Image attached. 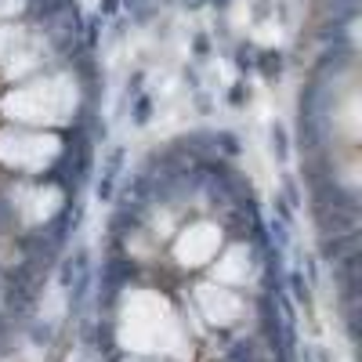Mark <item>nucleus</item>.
<instances>
[{
	"instance_id": "obj_14",
	"label": "nucleus",
	"mask_w": 362,
	"mask_h": 362,
	"mask_svg": "<svg viewBox=\"0 0 362 362\" xmlns=\"http://www.w3.org/2000/svg\"><path fill=\"white\" fill-rule=\"evenodd\" d=\"M272 152H275V160H287L290 156V134L282 123H272Z\"/></svg>"
},
{
	"instance_id": "obj_1",
	"label": "nucleus",
	"mask_w": 362,
	"mask_h": 362,
	"mask_svg": "<svg viewBox=\"0 0 362 362\" xmlns=\"http://www.w3.org/2000/svg\"><path fill=\"white\" fill-rule=\"evenodd\" d=\"M15 246H19L22 261L33 264V269H40V272H47L51 264H58V254H62V246H58L44 228H33V232L15 235Z\"/></svg>"
},
{
	"instance_id": "obj_16",
	"label": "nucleus",
	"mask_w": 362,
	"mask_h": 362,
	"mask_svg": "<svg viewBox=\"0 0 362 362\" xmlns=\"http://www.w3.org/2000/svg\"><path fill=\"white\" fill-rule=\"evenodd\" d=\"M29 341H33L37 348H47V344L55 341V326L51 323H33L29 326Z\"/></svg>"
},
{
	"instance_id": "obj_26",
	"label": "nucleus",
	"mask_w": 362,
	"mask_h": 362,
	"mask_svg": "<svg viewBox=\"0 0 362 362\" xmlns=\"http://www.w3.org/2000/svg\"><path fill=\"white\" fill-rule=\"evenodd\" d=\"M0 275H4V272H0Z\"/></svg>"
},
{
	"instance_id": "obj_12",
	"label": "nucleus",
	"mask_w": 362,
	"mask_h": 362,
	"mask_svg": "<svg viewBox=\"0 0 362 362\" xmlns=\"http://www.w3.org/2000/svg\"><path fill=\"white\" fill-rule=\"evenodd\" d=\"M210 141H214V149L221 152V156H239V138H235L232 131H217V134H210Z\"/></svg>"
},
{
	"instance_id": "obj_22",
	"label": "nucleus",
	"mask_w": 362,
	"mask_h": 362,
	"mask_svg": "<svg viewBox=\"0 0 362 362\" xmlns=\"http://www.w3.org/2000/svg\"><path fill=\"white\" fill-rule=\"evenodd\" d=\"M228 98H232V105H243V98H246V94H243V87H235V91L228 94Z\"/></svg>"
},
{
	"instance_id": "obj_13",
	"label": "nucleus",
	"mask_w": 362,
	"mask_h": 362,
	"mask_svg": "<svg viewBox=\"0 0 362 362\" xmlns=\"http://www.w3.org/2000/svg\"><path fill=\"white\" fill-rule=\"evenodd\" d=\"M269 243L279 246V250H287L290 246V225L279 221V217H272V221H269Z\"/></svg>"
},
{
	"instance_id": "obj_8",
	"label": "nucleus",
	"mask_w": 362,
	"mask_h": 362,
	"mask_svg": "<svg viewBox=\"0 0 362 362\" xmlns=\"http://www.w3.org/2000/svg\"><path fill=\"white\" fill-rule=\"evenodd\" d=\"M282 287L290 290V297H293V301L301 305V308H311V282L305 279V272H301V269H293V272L282 275Z\"/></svg>"
},
{
	"instance_id": "obj_7",
	"label": "nucleus",
	"mask_w": 362,
	"mask_h": 362,
	"mask_svg": "<svg viewBox=\"0 0 362 362\" xmlns=\"http://www.w3.org/2000/svg\"><path fill=\"white\" fill-rule=\"evenodd\" d=\"M91 269V250L87 246H76L69 257H62V272H58V282H62V290H69L73 287V279L87 272Z\"/></svg>"
},
{
	"instance_id": "obj_3",
	"label": "nucleus",
	"mask_w": 362,
	"mask_h": 362,
	"mask_svg": "<svg viewBox=\"0 0 362 362\" xmlns=\"http://www.w3.org/2000/svg\"><path fill=\"white\" fill-rule=\"evenodd\" d=\"M134 275H138L134 261H127L123 254L109 257V261L102 264V279H98V301H102L105 308H113V301L120 297V290L127 287V282H131Z\"/></svg>"
},
{
	"instance_id": "obj_5",
	"label": "nucleus",
	"mask_w": 362,
	"mask_h": 362,
	"mask_svg": "<svg viewBox=\"0 0 362 362\" xmlns=\"http://www.w3.org/2000/svg\"><path fill=\"white\" fill-rule=\"evenodd\" d=\"M362 239V232L359 228H348V232H334V235H323L319 239V261L326 264H334L337 257H344L348 250H355Z\"/></svg>"
},
{
	"instance_id": "obj_20",
	"label": "nucleus",
	"mask_w": 362,
	"mask_h": 362,
	"mask_svg": "<svg viewBox=\"0 0 362 362\" xmlns=\"http://www.w3.org/2000/svg\"><path fill=\"white\" fill-rule=\"evenodd\" d=\"M275 217H279V221H287V225L293 221V207L282 196H275Z\"/></svg>"
},
{
	"instance_id": "obj_21",
	"label": "nucleus",
	"mask_w": 362,
	"mask_h": 362,
	"mask_svg": "<svg viewBox=\"0 0 362 362\" xmlns=\"http://www.w3.org/2000/svg\"><path fill=\"white\" fill-rule=\"evenodd\" d=\"M149 113H152V102L141 98V102L134 105V123H149Z\"/></svg>"
},
{
	"instance_id": "obj_9",
	"label": "nucleus",
	"mask_w": 362,
	"mask_h": 362,
	"mask_svg": "<svg viewBox=\"0 0 362 362\" xmlns=\"http://www.w3.org/2000/svg\"><path fill=\"white\" fill-rule=\"evenodd\" d=\"M323 178H334V163H329L326 152H311L308 160H305V181L316 185V181H323Z\"/></svg>"
},
{
	"instance_id": "obj_19",
	"label": "nucleus",
	"mask_w": 362,
	"mask_h": 362,
	"mask_svg": "<svg viewBox=\"0 0 362 362\" xmlns=\"http://www.w3.org/2000/svg\"><path fill=\"white\" fill-rule=\"evenodd\" d=\"M11 225H15V210H11V203L0 196V235H4Z\"/></svg>"
},
{
	"instance_id": "obj_2",
	"label": "nucleus",
	"mask_w": 362,
	"mask_h": 362,
	"mask_svg": "<svg viewBox=\"0 0 362 362\" xmlns=\"http://www.w3.org/2000/svg\"><path fill=\"white\" fill-rule=\"evenodd\" d=\"M348 210V214H362L359 207V192L344 188L337 178H323L311 185V210Z\"/></svg>"
},
{
	"instance_id": "obj_6",
	"label": "nucleus",
	"mask_w": 362,
	"mask_h": 362,
	"mask_svg": "<svg viewBox=\"0 0 362 362\" xmlns=\"http://www.w3.org/2000/svg\"><path fill=\"white\" fill-rule=\"evenodd\" d=\"M316 214V228L323 235H334V232H348V228H359V217L362 214H348V210H311Z\"/></svg>"
},
{
	"instance_id": "obj_10",
	"label": "nucleus",
	"mask_w": 362,
	"mask_h": 362,
	"mask_svg": "<svg viewBox=\"0 0 362 362\" xmlns=\"http://www.w3.org/2000/svg\"><path fill=\"white\" fill-rule=\"evenodd\" d=\"M91 282H94V272H91V269L73 279V287H69V305H73V311H80V308H84L87 293H91Z\"/></svg>"
},
{
	"instance_id": "obj_18",
	"label": "nucleus",
	"mask_w": 362,
	"mask_h": 362,
	"mask_svg": "<svg viewBox=\"0 0 362 362\" xmlns=\"http://www.w3.org/2000/svg\"><path fill=\"white\" fill-rule=\"evenodd\" d=\"M94 196H98V203H113L116 181H113V178H98V185H94Z\"/></svg>"
},
{
	"instance_id": "obj_25",
	"label": "nucleus",
	"mask_w": 362,
	"mask_h": 362,
	"mask_svg": "<svg viewBox=\"0 0 362 362\" xmlns=\"http://www.w3.org/2000/svg\"><path fill=\"white\" fill-rule=\"evenodd\" d=\"M316 359H319V362H329V355H326L323 348H319V355H316Z\"/></svg>"
},
{
	"instance_id": "obj_24",
	"label": "nucleus",
	"mask_w": 362,
	"mask_h": 362,
	"mask_svg": "<svg viewBox=\"0 0 362 362\" xmlns=\"http://www.w3.org/2000/svg\"><path fill=\"white\" fill-rule=\"evenodd\" d=\"M102 11H116V0H105V4H102Z\"/></svg>"
},
{
	"instance_id": "obj_15",
	"label": "nucleus",
	"mask_w": 362,
	"mask_h": 362,
	"mask_svg": "<svg viewBox=\"0 0 362 362\" xmlns=\"http://www.w3.org/2000/svg\"><path fill=\"white\" fill-rule=\"evenodd\" d=\"M123 160H127V152H123V149L116 145L113 152H109V156H105V167H102V178H113V181H116V178H120V170H123Z\"/></svg>"
},
{
	"instance_id": "obj_17",
	"label": "nucleus",
	"mask_w": 362,
	"mask_h": 362,
	"mask_svg": "<svg viewBox=\"0 0 362 362\" xmlns=\"http://www.w3.org/2000/svg\"><path fill=\"white\" fill-rule=\"evenodd\" d=\"M282 199H287L290 207H301V188H297L293 174H287V178H282Z\"/></svg>"
},
{
	"instance_id": "obj_11",
	"label": "nucleus",
	"mask_w": 362,
	"mask_h": 362,
	"mask_svg": "<svg viewBox=\"0 0 362 362\" xmlns=\"http://www.w3.org/2000/svg\"><path fill=\"white\" fill-rule=\"evenodd\" d=\"M225 362H261L257 359V344L254 341H235L225 352Z\"/></svg>"
},
{
	"instance_id": "obj_4",
	"label": "nucleus",
	"mask_w": 362,
	"mask_h": 362,
	"mask_svg": "<svg viewBox=\"0 0 362 362\" xmlns=\"http://www.w3.org/2000/svg\"><path fill=\"white\" fill-rule=\"evenodd\" d=\"M0 279H4V275H0ZM33 308H37V293L19 287V282H11V279H4V290H0V311H4L8 319H29V316H33Z\"/></svg>"
},
{
	"instance_id": "obj_23",
	"label": "nucleus",
	"mask_w": 362,
	"mask_h": 362,
	"mask_svg": "<svg viewBox=\"0 0 362 362\" xmlns=\"http://www.w3.org/2000/svg\"><path fill=\"white\" fill-rule=\"evenodd\" d=\"M301 362H316V355H311V348H305V352H301Z\"/></svg>"
}]
</instances>
